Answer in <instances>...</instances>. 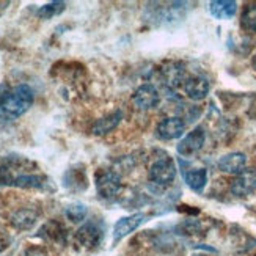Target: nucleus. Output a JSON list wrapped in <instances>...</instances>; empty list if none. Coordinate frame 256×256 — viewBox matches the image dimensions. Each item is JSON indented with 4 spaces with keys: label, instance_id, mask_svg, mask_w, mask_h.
<instances>
[{
    "label": "nucleus",
    "instance_id": "obj_1",
    "mask_svg": "<svg viewBox=\"0 0 256 256\" xmlns=\"http://www.w3.org/2000/svg\"><path fill=\"white\" fill-rule=\"evenodd\" d=\"M35 94L33 90L26 85H0V118L13 121L22 116L33 106Z\"/></svg>",
    "mask_w": 256,
    "mask_h": 256
},
{
    "label": "nucleus",
    "instance_id": "obj_2",
    "mask_svg": "<svg viewBox=\"0 0 256 256\" xmlns=\"http://www.w3.org/2000/svg\"><path fill=\"white\" fill-rule=\"evenodd\" d=\"M176 178V164L168 154L156 158L148 168V180L158 187H168Z\"/></svg>",
    "mask_w": 256,
    "mask_h": 256
},
{
    "label": "nucleus",
    "instance_id": "obj_3",
    "mask_svg": "<svg viewBox=\"0 0 256 256\" xmlns=\"http://www.w3.org/2000/svg\"><path fill=\"white\" fill-rule=\"evenodd\" d=\"M96 190L104 200H114L121 192V178L114 170H101L96 174Z\"/></svg>",
    "mask_w": 256,
    "mask_h": 256
},
{
    "label": "nucleus",
    "instance_id": "obj_4",
    "mask_svg": "<svg viewBox=\"0 0 256 256\" xmlns=\"http://www.w3.org/2000/svg\"><path fill=\"white\" fill-rule=\"evenodd\" d=\"M206 142V132L202 126L195 128L192 132H188L187 136L178 143V154L184 156V158H188V156L196 154L200 150L203 148V144Z\"/></svg>",
    "mask_w": 256,
    "mask_h": 256
},
{
    "label": "nucleus",
    "instance_id": "obj_5",
    "mask_svg": "<svg viewBox=\"0 0 256 256\" xmlns=\"http://www.w3.org/2000/svg\"><path fill=\"white\" fill-rule=\"evenodd\" d=\"M132 101L138 110H151L160 102V94L152 84H143L134 93Z\"/></svg>",
    "mask_w": 256,
    "mask_h": 256
},
{
    "label": "nucleus",
    "instance_id": "obj_6",
    "mask_svg": "<svg viewBox=\"0 0 256 256\" xmlns=\"http://www.w3.org/2000/svg\"><path fill=\"white\" fill-rule=\"evenodd\" d=\"M256 190V168H246L231 182V194L244 198Z\"/></svg>",
    "mask_w": 256,
    "mask_h": 256
},
{
    "label": "nucleus",
    "instance_id": "obj_7",
    "mask_svg": "<svg viewBox=\"0 0 256 256\" xmlns=\"http://www.w3.org/2000/svg\"><path fill=\"white\" fill-rule=\"evenodd\" d=\"M186 130V123L184 120L180 116H168L162 120L160 123L156 128V134L160 140L170 142V140H176L184 136Z\"/></svg>",
    "mask_w": 256,
    "mask_h": 256
},
{
    "label": "nucleus",
    "instance_id": "obj_8",
    "mask_svg": "<svg viewBox=\"0 0 256 256\" xmlns=\"http://www.w3.org/2000/svg\"><path fill=\"white\" fill-rule=\"evenodd\" d=\"M182 88H184V93L190 99H194V101H202V99H204L209 94L210 84L203 76H190V77H186Z\"/></svg>",
    "mask_w": 256,
    "mask_h": 256
},
{
    "label": "nucleus",
    "instance_id": "obj_9",
    "mask_svg": "<svg viewBox=\"0 0 256 256\" xmlns=\"http://www.w3.org/2000/svg\"><path fill=\"white\" fill-rule=\"evenodd\" d=\"M144 218H146V216L142 212L121 217L114 226V242H118L123 238H126L128 234H130V232L136 231L144 222Z\"/></svg>",
    "mask_w": 256,
    "mask_h": 256
},
{
    "label": "nucleus",
    "instance_id": "obj_10",
    "mask_svg": "<svg viewBox=\"0 0 256 256\" xmlns=\"http://www.w3.org/2000/svg\"><path fill=\"white\" fill-rule=\"evenodd\" d=\"M247 165V158L244 152H230L225 154L224 158H220L218 160V168L224 173L230 174H239L246 170Z\"/></svg>",
    "mask_w": 256,
    "mask_h": 256
},
{
    "label": "nucleus",
    "instance_id": "obj_11",
    "mask_svg": "<svg viewBox=\"0 0 256 256\" xmlns=\"http://www.w3.org/2000/svg\"><path fill=\"white\" fill-rule=\"evenodd\" d=\"M102 238V231L94 224H85L79 231L76 232V240L85 248L96 247Z\"/></svg>",
    "mask_w": 256,
    "mask_h": 256
},
{
    "label": "nucleus",
    "instance_id": "obj_12",
    "mask_svg": "<svg viewBox=\"0 0 256 256\" xmlns=\"http://www.w3.org/2000/svg\"><path fill=\"white\" fill-rule=\"evenodd\" d=\"M46 182H48L46 176L22 173V174H16L13 178H10L6 186H14V187H20V188H41L46 186Z\"/></svg>",
    "mask_w": 256,
    "mask_h": 256
},
{
    "label": "nucleus",
    "instance_id": "obj_13",
    "mask_svg": "<svg viewBox=\"0 0 256 256\" xmlns=\"http://www.w3.org/2000/svg\"><path fill=\"white\" fill-rule=\"evenodd\" d=\"M121 118H123V112H121V110H115V112L99 118L93 124L92 132L94 134V136H106V134L112 132L120 124Z\"/></svg>",
    "mask_w": 256,
    "mask_h": 256
},
{
    "label": "nucleus",
    "instance_id": "obj_14",
    "mask_svg": "<svg viewBox=\"0 0 256 256\" xmlns=\"http://www.w3.org/2000/svg\"><path fill=\"white\" fill-rule=\"evenodd\" d=\"M209 11L216 19H231L238 11V4L234 0H214L209 4Z\"/></svg>",
    "mask_w": 256,
    "mask_h": 256
},
{
    "label": "nucleus",
    "instance_id": "obj_15",
    "mask_svg": "<svg viewBox=\"0 0 256 256\" xmlns=\"http://www.w3.org/2000/svg\"><path fill=\"white\" fill-rule=\"evenodd\" d=\"M186 184L192 188L194 192L202 194L208 182V170L206 168H190L182 172Z\"/></svg>",
    "mask_w": 256,
    "mask_h": 256
},
{
    "label": "nucleus",
    "instance_id": "obj_16",
    "mask_svg": "<svg viewBox=\"0 0 256 256\" xmlns=\"http://www.w3.org/2000/svg\"><path fill=\"white\" fill-rule=\"evenodd\" d=\"M36 220H38L36 210L30 208H24V209L16 210V212L11 216V225L16 230H30L36 224Z\"/></svg>",
    "mask_w": 256,
    "mask_h": 256
},
{
    "label": "nucleus",
    "instance_id": "obj_17",
    "mask_svg": "<svg viewBox=\"0 0 256 256\" xmlns=\"http://www.w3.org/2000/svg\"><path fill=\"white\" fill-rule=\"evenodd\" d=\"M64 6H66L64 2H50V4H46V5H42V6L38 8L36 16L40 19H52L55 16L62 14L63 11H64Z\"/></svg>",
    "mask_w": 256,
    "mask_h": 256
},
{
    "label": "nucleus",
    "instance_id": "obj_18",
    "mask_svg": "<svg viewBox=\"0 0 256 256\" xmlns=\"http://www.w3.org/2000/svg\"><path fill=\"white\" fill-rule=\"evenodd\" d=\"M240 26L246 32L256 33V5H247L240 14Z\"/></svg>",
    "mask_w": 256,
    "mask_h": 256
},
{
    "label": "nucleus",
    "instance_id": "obj_19",
    "mask_svg": "<svg viewBox=\"0 0 256 256\" xmlns=\"http://www.w3.org/2000/svg\"><path fill=\"white\" fill-rule=\"evenodd\" d=\"M86 212H88V209H86V206L82 204V203L70 204L68 208L64 209V216L68 217V220H71L72 224H79V222L85 220Z\"/></svg>",
    "mask_w": 256,
    "mask_h": 256
},
{
    "label": "nucleus",
    "instance_id": "obj_20",
    "mask_svg": "<svg viewBox=\"0 0 256 256\" xmlns=\"http://www.w3.org/2000/svg\"><path fill=\"white\" fill-rule=\"evenodd\" d=\"M195 256H206V254H195Z\"/></svg>",
    "mask_w": 256,
    "mask_h": 256
}]
</instances>
